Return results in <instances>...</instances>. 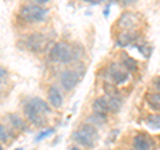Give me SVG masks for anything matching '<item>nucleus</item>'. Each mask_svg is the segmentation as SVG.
Returning <instances> with one entry per match:
<instances>
[{
  "label": "nucleus",
  "instance_id": "2",
  "mask_svg": "<svg viewBox=\"0 0 160 150\" xmlns=\"http://www.w3.org/2000/svg\"><path fill=\"white\" fill-rule=\"evenodd\" d=\"M72 139L76 142L80 148H86V149H92L95 148L98 139H99V133L98 129L91 124H83L73 132Z\"/></svg>",
  "mask_w": 160,
  "mask_h": 150
},
{
  "label": "nucleus",
  "instance_id": "22",
  "mask_svg": "<svg viewBox=\"0 0 160 150\" xmlns=\"http://www.w3.org/2000/svg\"><path fill=\"white\" fill-rule=\"evenodd\" d=\"M53 132H55V129H53V128H48V129H44V130L39 132V133H38V136H36V141H38V142H39V141H43L44 138H47V137H49V136H52Z\"/></svg>",
  "mask_w": 160,
  "mask_h": 150
},
{
  "label": "nucleus",
  "instance_id": "9",
  "mask_svg": "<svg viewBox=\"0 0 160 150\" xmlns=\"http://www.w3.org/2000/svg\"><path fill=\"white\" fill-rule=\"evenodd\" d=\"M133 150H153L155 143L152 141V138H149L147 134L139 133L133 137Z\"/></svg>",
  "mask_w": 160,
  "mask_h": 150
},
{
  "label": "nucleus",
  "instance_id": "26",
  "mask_svg": "<svg viewBox=\"0 0 160 150\" xmlns=\"http://www.w3.org/2000/svg\"><path fill=\"white\" fill-rule=\"evenodd\" d=\"M156 89H158L159 93H160V78L158 80V81H156Z\"/></svg>",
  "mask_w": 160,
  "mask_h": 150
},
{
  "label": "nucleus",
  "instance_id": "25",
  "mask_svg": "<svg viewBox=\"0 0 160 150\" xmlns=\"http://www.w3.org/2000/svg\"><path fill=\"white\" fill-rule=\"evenodd\" d=\"M32 2H33L35 4H38V6H44V4L49 3L51 0H32Z\"/></svg>",
  "mask_w": 160,
  "mask_h": 150
},
{
  "label": "nucleus",
  "instance_id": "8",
  "mask_svg": "<svg viewBox=\"0 0 160 150\" xmlns=\"http://www.w3.org/2000/svg\"><path fill=\"white\" fill-rule=\"evenodd\" d=\"M140 23V19L136 13L133 12H124L118 20V27L126 31H131V29L136 28Z\"/></svg>",
  "mask_w": 160,
  "mask_h": 150
},
{
  "label": "nucleus",
  "instance_id": "5",
  "mask_svg": "<svg viewBox=\"0 0 160 150\" xmlns=\"http://www.w3.org/2000/svg\"><path fill=\"white\" fill-rule=\"evenodd\" d=\"M48 37L40 32H33L24 39V45L33 53H42L47 47Z\"/></svg>",
  "mask_w": 160,
  "mask_h": 150
},
{
  "label": "nucleus",
  "instance_id": "19",
  "mask_svg": "<svg viewBox=\"0 0 160 150\" xmlns=\"http://www.w3.org/2000/svg\"><path fill=\"white\" fill-rule=\"evenodd\" d=\"M123 67L127 69L128 72H135L138 69V61L132 57H128L126 56L123 59Z\"/></svg>",
  "mask_w": 160,
  "mask_h": 150
},
{
  "label": "nucleus",
  "instance_id": "24",
  "mask_svg": "<svg viewBox=\"0 0 160 150\" xmlns=\"http://www.w3.org/2000/svg\"><path fill=\"white\" fill-rule=\"evenodd\" d=\"M120 4H122L123 7H128V6H132V4H135L138 2V0H119Z\"/></svg>",
  "mask_w": 160,
  "mask_h": 150
},
{
  "label": "nucleus",
  "instance_id": "11",
  "mask_svg": "<svg viewBox=\"0 0 160 150\" xmlns=\"http://www.w3.org/2000/svg\"><path fill=\"white\" fill-rule=\"evenodd\" d=\"M136 39H138V32L136 31L122 32L119 35L118 40H116V44L119 47H127V45H129V44H132Z\"/></svg>",
  "mask_w": 160,
  "mask_h": 150
},
{
  "label": "nucleus",
  "instance_id": "27",
  "mask_svg": "<svg viewBox=\"0 0 160 150\" xmlns=\"http://www.w3.org/2000/svg\"><path fill=\"white\" fill-rule=\"evenodd\" d=\"M69 150H82V149H80V146H71Z\"/></svg>",
  "mask_w": 160,
  "mask_h": 150
},
{
  "label": "nucleus",
  "instance_id": "30",
  "mask_svg": "<svg viewBox=\"0 0 160 150\" xmlns=\"http://www.w3.org/2000/svg\"><path fill=\"white\" fill-rule=\"evenodd\" d=\"M15 150H23V149H22V148H19V149H15Z\"/></svg>",
  "mask_w": 160,
  "mask_h": 150
},
{
  "label": "nucleus",
  "instance_id": "10",
  "mask_svg": "<svg viewBox=\"0 0 160 150\" xmlns=\"http://www.w3.org/2000/svg\"><path fill=\"white\" fill-rule=\"evenodd\" d=\"M47 97H48L49 104H51L55 109L62 108V105H63V96H62V92L59 91L58 87H55V85H51V87L48 88Z\"/></svg>",
  "mask_w": 160,
  "mask_h": 150
},
{
  "label": "nucleus",
  "instance_id": "12",
  "mask_svg": "<svg viewBox=\"0 0 160 150\" xmlns=\"http://www.w3.org/2000/svg\"><path fill=\"white\" fill-rule=\"evenodd\" d=\"M92 110L95 113H102V114H107L109 112V106H108V102H107V97L103 96V97H98L93 100L92 102Z\"/></svg>",
  "mask_w": 160,
  "mask_h": 150
},
{
  "label": "nucleus",
  "instance_id": "21",
  "mask_svg": "<svg viewBox=\"0 0 160 150\" xmlns=\"http://www.w3.org/2000/svg\"><path fill=\"white\" fill-rule=\"evenodd\" d=\"M9 137H11V132L0 122V142H7Z\"/></svg>",
  "mask_w": 160,
  "mask_h": 150
},
{
  "label": "nucleus",
  "instance_id": "18",
  "mask_svg": "<svg viewBox=\"0 0 160 150\" xmlns=\"http://www.w3.org/2000/svg\"><path fill=\"white\" fill-rule=\"evenodd\" d=\"M146 124L151 129H160V114H149L146 118Z\"/></svg>",
  "mask_w": 160,
  "mask_h": 150
},
{
  "label": "nucleus",
  "instance_id": "20",
  "mask_svg": "<svg viewBox=\"0 0 160 150\" xmlns=\"http://www.w3.org/2000/svg\"><path fill=\"white\" fill-rule=\"evenodd\" d=\"M104 93H106V96H108V97H120L119 91L116 89V85H113L111 82L104 84Z\"/></svg>",
  "mask_w": 160,
  "mask_h": 150
},
{
  "label": "nucleus",
  "instance_id": "7",
  "mask_svg": "<svg viewBox=\"0 0 160 150\" xmlns=\"http://www.w3.org/2000/svg\"><path fill=\"white\" fill-rule=\"evenodd\" d=\"M24 114H26V118L29 124H32L33 126H38V128H42L44 124H46V118L42 112H39L36 108H33L31 104L27 102L24 105Z\"/></svg>",
  "mask_w": 160,
  "mask_h": 150
},
{
  "label": "nucleus",
  "instance_id": "14",
  "mask_svg": "<svg viewBox=\"0 0 160 150\" xmlns=\"http://www.w3.org/2000/svg\"><path fill=\"white\" fill-rule=\"evenodd\" d=\"M28 102L31 104L33 108H36L39 112H42L43 114H47V113L49 114V113L52 112V110H51V108H49V105H48L46 101H44V100L40 98V97H33V98L29 100Z\"/></svg>",
  "mask_w": 160,
  "mask_h": 150
},
{
  "label": "nucleus",
  "instance_id": "32",
  "mask_svg": "<svg viewBox=\"0 0 160 150\" xmlns=\"http://www.w3.org/2000/svg\"><path fill=\"white\" fill-rule=\"evenodd\" d=\"M132 150H133V149H132Z\"/></svg>",
  "mask_w": 160,
  "mask_h": 150
},
{
  "label": "nucleus",
  "instance_id": "29",
  "mask_svg": "<svg viewBox=\"0 0 160 150\" xmlns=\"http://www.w3.org/2000/svg\"><path fill=\"white\" fill-rule=\"evenodd\" d=\"M83 2H87V3H91L92 0H83Z\"/></svg>",
  "mask_w": 160,
  "mask_h": 150
},
{
  "label": "nucleus",
  "instance_id": "6",
  "mask_svg": "<svg viewBox=\"0 0 160 150\" xmlns=\"http://www.w3.org/2000/svg\"><path fill=\"white\" fill-rule=\"evenodd\" d=\"M82 80V74L80 72L75 71V69H66L60 73L59 76V82L64 91H72V89L79 84V81Z\"/></svg>",
  "mask_w": 160,
  "mask_h": 150
},
{
  "label": "nucleus",
  "instance_id": "4",
  "mask_svg": "<svg viewBox=\"0 0 160 150\" xmlns=\"http://www.w3.org/2000/svg\"><path fill=\"white\" fill-rule=\"evenodd\" d=\"M106 77L108 80V82H111L113 85H122L127 82V80L129 78V74L123 65L113 63V64H109L108 68L106 69Z\"/></svg>",
  "mask_w": 160,
  "mask_h": 150
},
{
  "label": "nucleus",
  "instance_id": "3",
  "mask_svg": "<svg viewBox=\"0 0 160 150\" xmlns=\"http://www.w3.org/2000/svg\"><path fill=\"white\" fill-rule=\"evenodd\" d=\"M48 11L42 6L38 4H29V6H24L20 9V17L22 20L27 23H40L46 19Z\"/></svg>",
  "mask_w": 160,
  "mask_h": 150
},
{
  "label": "nucleus",
  "instance_id": "16",
  "mask_svg": "<svg viewBox=\"0 0 160 150\" xmlns=\"http://www.w3.org/2000/svg\"><path fill=\"white\" fill-rule=\"evenodd\" d=\"M147 104L153 110H160V93H148L146 97Z\"/></svg>",
  "mask_w": 160,
  "mask_h": 150
},
{
  "label": "nucleus",
  "instance_id": "23",
  "mask_svg": "<svg viewBox=\"0 0 160 150\" xmlns=\"http://www.w3.org/2000/svg\"><path fill=\"white\" fill-rule=\"evenodd\" d=\"M138 49H139V52L142 53L143 56H146V57H149V54L152 53V48L148 47L147 44H142V45H139Z\"/></svg>",
  "mask_w": 160,
  "mask_h": 150
},
{
  "label": "nucleus",
  "instance_id": "1",
  "mask_svg": "<svg viewBox=\"0 0 160 150\" xmlns=\"http://www.w3.org/2000/svg\"><path fill=\"white\" fill-rule=\"evenodd\" d=\"M84 49L80 44H69L66 41H59L53 44L48 52V57L56 64H71L83 56Z\"/></svg>",
  "mask_w": 160,
  "mask_h": 150
},
{
  "label": "nucleus",
  "instance_id": "28",
  "mask_svg": "<svg viewBox=\"0 0 160 150\" xmlns=\"http://www.w3.org/2000/svg\"><path fill=\"white\" fill-rule=\"evenodd\" d=\"M108 11H109V8H106V9H104V15H106V16H108Z\"/></svg>",
  "mask_w": 160,
  "mask_h": 150
},
{
  "label": "nucleus",
  "instance_id": "15",
  "mask_svg": "<svg viewBox=\"0 0 160 150\" xmlns=\"http://www.w3.org/2000/svg\"><path fill=\"white\" fill-rule=\"evenodd\" d=\"M87 122H88V124H91V125H93L95 128H96V126H103V125H106V124H107V114L95 113V112H93L92 116H89V117H88Z\"/></svg>",
  "mask_w": 160,
  "mask_h": 150
},
{
  "label": "nucleus",
  "instance_id": "31",
  "mask_svg": "<svg viewBox=\"0 0 160 150\" xmlns=\"http://www.w3.org/2000/svg\"><path fill=\"white\" fill-rule=\"evenodd\" d=\"M0 150H3V146H2V145H0Z\"/></svg>",
  "mask_w": 160,
  "mask_h": 150
},
{
  "label": "nucleus",
  "instance_id": "13",
  "mask_svg": "<svg viewBox=\"0 0 160 150\" xmlns=\"http://www.w3.org/2000/svg\"><path fill=\"white\" fill-rule=\"evenodd\" d=\"M7 118H8V122L11 124V126L13 129H18V130H22V132L27 130V122L24 121L22 117H19L18 114L9 113V114H7Z\"/></svg>",
  "mask_w": 160,
  "mask_h": 150
},
{
  "label": "nucleus",
  "instance_id": "17",
  "mask_svg": "<svg viewBox=\"0 0 160 150\" xmlns=\"http://www.w3.org/2000/svg\"><path fill=\"white\" fill-rule=\"evenodd\" d=\"M107 97V102H108V106H109V112L112 113H118L122 108V98L120 97Z\"/></svg>",
  "mask_w": 160,
  "mask_h": 150
}]
</instances>
